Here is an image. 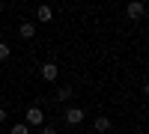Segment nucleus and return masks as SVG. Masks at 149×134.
<instances>
[{"instance_id": "f257e3e1", "label": "nucleus", "mask_w": 149, "mask_h": 134, "mask_svg": "<svg viewBox=\"0 0 149 134\" xmlns=\"http://www.w3.org/2000/svg\"><path fill=\"white\" fill-rule=\"evenodd\" d=\"M24 125H27V128H30V125H39V128H42V125H45V113H42V107H36V104L27 107V113H24Z\"/></svg>"}, {"instance_id": "f03ea898", "label": "nucleus", "mask_w": 149, "mask_h": 134, "mask_svg": "<svg viewBox=\"0 0 149 134\" xmlns=\"http://www.w3.org/2000/svg\"><path fill=\"white\" fill-rule=\"evenodd\" d=\"M66 122L69 125H81L84 122V107H69L66 110Z\"/></svg>"}, {"instance_id": "7ed1b4c3", "label": "nucleus", "mask_w": 149, "mask_h": 134, "mask_svg": "<svg viewBox=\"0 0 149 134\" xmlns=\"http://www.w3.org/2000/svg\"><path fill=\"white\" fill-rule=\"evenodd\" d=\"M39 75H42L45 81H57V75H60V66H57V63H45V66L39 69Z\"/></svg>"}, {"instance_id": "20e7f679", "label": "nucleus", "mask_w": 149, "mask_h": 134, "mask_svg": "<svg viewBox=\"0 0 149 134\" xmlns=\"http://www.w3.org/2000/svg\"><path fill=\"white\" fill-rule=\"evenodd\" d=\"M125 12H128V18H143V12H146V6L140 3V0H131V3L125 6Z\"/></svg>"}, {"instance_id": "39448f33", "label": "nucleus", "mask_w": 149, "mask_h": 134, "mask_svg": "<svg viewBox=\"0 0 149 134\" xmlns=\"http://www.w3.org/2000/svg\"><path fill=\"white\" fill-rule=\"evenodd\" d=\"M18 33H21V39H33V36H36V24L33 21H24L18 27Z\"/></svg>"}, {"instance_id": "423d86ee", "label": "nucleus", "mask_w": 149, "mask_h": 134, "mask_svg": "<svg viewBox=\"0 0 149 134\" xmlns=\"http://www.w3.org/2000/svg\"><path fill=\"white\" fill-rule=\"evenodd\" d=\"M93 128H95L98 134H104V131H110V119H107V116H95V122H93Z\"/></svg>"}, {"instance_id": "0eeeda50", "label": "nucleus", "mask_w": 149, "mask_h": 134, "mask_svg": "<svg viewBox=\"0 0 149 134\" xmlns=\"http://www.w3.org/2000/svg\"><path fill=\"white\" fill-rule=\"evenodd\" d=\"M51 15H54L51 6H39V9H36V18H39V21H51Z\"/></svg>"}, {"instance_id": "6e6552de", "label": "nucleus", "mask_w": 149, "mask_h": 134, "mask_svg": "<svg viewBox=\"0 0 149 134\" xmlns=\"http://www.w3.org/2000/svg\"><path fill=\"white\" fill-rule=\"evenodd\" d=\"M66 99H72V87H60V92H57V101H66Z\"/></svg>"}, {"instance_id": "1a4fd4ad", "label": "nucleus", "mask_w": 149, "mask_h": 134, "mask_svg": "<svg viewBox=\"0 0 149 134\" xmlns=\"http://www.w3.org/2000/svg\"><path fill=\"white\" fill-rule=\"evenodd\" d=\"M12 134H30V128L24 122H15V125H12Z\"/></svg>"}, {"instance_id": "9d476101", "label": "nucleus", "mask_w": 149, "mask_h": 134, "mask_svg": "<svg viewBox=\"0 0 149 134\" xmlns=\"http://www.w3.org/2000/svg\"><path fill=\"white\" fill-rule=\"evenodd\" d=\"M9 54H12V51H9V45H6V42H0V60H6Z\"/></svg>"}, {"instance_id": "9b49d317", "label": "nucleus", "mask_w": 149, "mask_h": 134, "mask_svg": "<svg viewBox=\"0 0 149 134\" xmlns=\"http://www.w3.org/2000/svg\"><path fill=\"white\" fill-rule=\"evenodd\" d=\"M39 134H57V128H54V125H42V131H39Z\"/></svg>"}, {"instance_id": "f8f14e48", "label": "nucleus", "mask_w": 149, "mask_h": 134, "mask_svg": "<svg viewBox=\"0 0 149 134\" xmlns=\"http://www.w3.org/2000/svg\"><path fill=\"white\" fill-rule=\"evenodd\" d=\"M6 119H9V113H6V107H0V125H3Z\"/></svg>"}]
</instances>
